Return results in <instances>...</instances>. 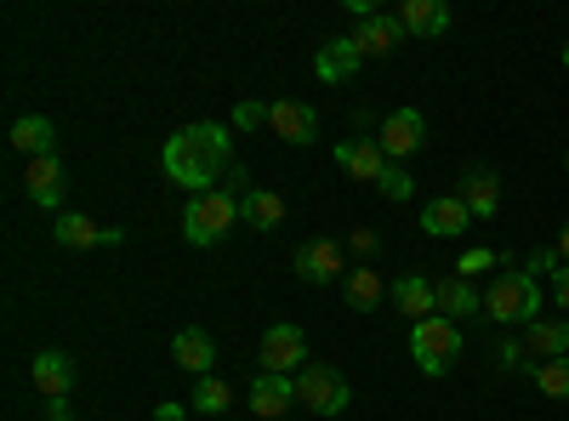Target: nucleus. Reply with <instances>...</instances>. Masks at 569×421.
Wrapping results in <instances>:
<instances>
[{"label":"nucleus","instance_id":"obj_1","mask_svg":"<svg viewBox=\"0 0 569 421\" xmlns=\"http://www.w3.org/2000/svg\"><path fill=\"white\" fill-rule=\"evenodd\" d=\"M160 166H166V177L177 182V189H188V194H211V189H217V177H228L240 160H233L228 126L194 120V126H182V131L166 137Z\"/></svg>","mask_w":569,"mask_h":421},{"label":"nucleus","instance_id":"obj_2","mask_svg":"<svg viewBox=\"0 0 569 421\" xmlns=\"http://www.w3.org/2000/svg\"><path fill=\"white\" fill-rule=\"evenodd\" d=\"M240 222V194L233 189H211V194H194L182 211V240L211 251L217 240H228V228Z\"/></svg>","mask_w":569,"mask_h":421},{"label":"nucleus","instance_id":"obj_3","mask_svg":"<svg viewBox=\"0 0 569 421\" xmlns=\"http://www.w3.org/2000/svg\"><path fill=\"white\" fill-rule=\"evenodd\" d=\"M541 302H547V291H541V279H530V273H501L496 285L485 291V313H490V324H536L541 319Z\"/></svg>","mask_w":569,"mask_h":421},{"label":"nucleus","instance_id":"obj_4","mask_svg":"<svg viewBox=\"0 0 569 421\" xmlns=\"http://www.w3.org/2000/svg\"><path fill=\"white\" fill-rule=\"evenodd\" d=\"M461 353V331H456V319H421L410 324V359L421 364V377H445L450 359Z\"/></svg>","mask_w":569,"mask_h":421},{"label":"nucleus","instance_id":"obj_5","mask_svg":"<svg viewBox=\"0 0 569 421\" xmlns=\"http://www.w3.org/2000/svg\"><path fill=\"white\" fill-rule=\"evenodd\" d=\"M257 359H262L268 377H302V370H308V337H302V324L297 319H273L268 331H262Z\"/></svg>","mask_w":569,"mask_h":421},{"label":"nucleus","instance_id":"obj_6","mask_svg":"<svg viewBox=\"0 0 569 421\" xmlns=\"http://www.w3.org/2000/svg\"><path fill=\"white\" fill-rule=\"evenodd\" d=\"M297 399L313 410V415H342L353 404V382L342 377L337 364H308L297 377Z\"/></svg>","mask_w":569,"mask_h":421},{"label":"nucleus","instance_id":"obj_7","mask_svg":"<svg viewBox=\"0 0 569 421\" xmlns=\"http://www.w3.org/2000/svg\"><path fill=\"white\" fill-rule=\"evenodd\" d=\"M297 273L308 279V285H337V279H348V245L342 240H308V245H297Z\"/></svg>","mask_w":569,"mask_h":421},{"label":"nucleus","instance_id":"obj_8","mask_svg":"<svg viewBox=\"0 0 569 421\" xmlns=\"http://www.w3.org/2000/svg\"><path fill=\"white\" fill-rule=\"evenodd\" d=\"M376 143H382L388 166H405V160L427 143V120H421L416 109H393V114L382 120V137H376Z\"/></svg>","mask_w":569,"mask_h":421},{"label":"nucleus","instance_id":"obj_9","mask_svg":"<svg viewBox=\"0 0 569 421\" xmlns=\"http://www.w3.org/2000/svg\"><path fill=\"white\" fill-rule=\"evenodd\" d=\"M268 131L279 137V143L302 149V143H313V131H319V114H313L308 103H297V98H279V103H268Z\"/></svg>","mask_w":569,"mask_h":421},{"label":"nucleus","instance_id":"obj_10","mask_svg":"<svg viewBox=\"0 0 569 421\" xmlns=\"http://www.w3.org/2000/svg\"><path fill=\"white\" fill-rule=\"evenodd\" d=\"M171 364L200 382V377H211V364H217V342L200 331V324H182V331L171 337Z\"/></svg>","mask_w":569,"mask_h":421},{"label":"nucleus","instance_id":"obj_11","mask_svg":"<svg viewBox=\"0 0 569 421\" xmlns=\"http://www.w3.org/2000/svg\"><path fill=\"white\" fill-rule=\"evenodd\" d=\"M23 189H29V200H34V206L58 211V206H63V189H69L63 160H58V154H40V160H29V171H23Z\"/></svg>","mask_w":569,"mask_h":421},{"label":"nucleus","instance_id":"obj_12","mask_svg":"<svg viewBox=\"0 0 569 421\" xmlns=\"http://www.w3.org/2000/svg\"><path fill=\"white\" fill-rule=\"evenodd\" d=\"M29 377H34V393H40V399H69V388H74V359L58 353V348H46V353H34Z\"/></svg>","mask_w":569,"mask_h":421},{"label":"nucleus","instance_id":"obj_13","mask_svg":"<svg viewBox=\"0 0 569 421\" xmlns=\"http://www.w3.org/2000/svg\"><path fill=\"white\" fill-rule=\"evenodd\" d=\"M337 166H342L353 182H382L388 154H382V143H376V137H353V143H337Z\"/></svg>","mask_w":569,"mask_h":421},{"label":"nucleus","instance_id":"obj_14","mask_svg":"<svg viewBox=\"0 0 569 421\" xmlns=\"http://www.w3.org/2000/svg\"><path fill=\"white\" fill-rule=\"evenodd\" d=\"M472 222V211L461 206V194H439L421 206V233H433V240H461Z\"/></svg>","mask_w":569,"mask_h":421},{"label":"nucleus","instance_id":"obj_15","mask_svg":"<svg viewBox=\"0 0 569 421\" xmlns=\"http://www.w3.org/2000/svg\"><path fill=\"white\" fill-rule=\"evenodd\" d=\"M393 308L421 324V319H439V297H433V279L427 273H399V285H393Z\"/></svg>","mask_w":569,"mask_h":421},{"label":"nucleus","instance_id":"obj_16","mask_svg":"<svg viewBox=\"0 0 569 421\" xmlns=\"http://www.w3.org/2000/svg\"><path fill=\"white\" fill-rule=\"evenodd\" d=\"M450 23H456V18H450L445 0H399V29L416 34V40H433V34H445Z\"/></svg>","mask_w":569,"mask_h":421},{"label":"nucleus","instance_id":"obj_17","mask_svg":"<svg viewBox=\"0 0 569 421\" xmlns=\"http://www.w3.org/2000/svg\"><path fill=\"white\" fill-rule=\"evenodd\" d=\"M399 40H405L399 12H376V18H365L359 34H353V46L365 52V63H370V58H393V52H399Z\"/></svg>","mask_w":569,"mask_h":421},{"label":"nucleus","instance_id":"obj_18","mask_svg":"<svg viewBox=\"0 0 569 421\" xmlns=\"http://www.w3.org/2000/svg\"><path fill=\"white\" fill-rule=\"evenodd\" d=\"M359 63H365V52L353 46V34H342V40H325V46H319L313 74H319L325 86H337V80H353V74H359Z\"/></svg>","mask_w":569,"mask_h":421},{"label":"nucleus","instance_id":"obj_19","mask_svg":"<svg viewBox=\"0 0 569 421\" xmlns=\"http://www.w3.org/2000/svg\"><path fill=\"white\" fill-rule=\"evenodd\" d=\"M291 404H297V377H268V370H257V382H251V410H257L262 421H279Z\"/></svg>","mask_w":569,"mask_h":421},{"label":"nucleus","instance_id":"obj_20","mask_svg":"<svg viewBox=\"0 0 569 421\" xmlns=\"http://www.w3.org/2000/svg\"><path fill=\"white\" fill-rule=\"evenodd\" d=\"M461 206L472 211V222H479V217H496L501 211V177L496 171H485V166H472L467 177H461Z\"/></svg>","mask_w":569,"mask_h":421},{"label":"nucleus","instance_id":"obj_21","mask_svg":"<svg viewBox=\"0 0 569 421\" xmlns=\"http://www.w3.org/2000/svg\"><path fill=\"white\" fill-rule=\"evenodd\" d=\"M7 143H12L23 160L58 154V126L46 120V114H23V120H12V137H7Z\"/></svg>","mask_w":569,"mask_h":421},{"label":"nucleus","instance_id":"obj_22","mask_svg":"<svg viewBox=\"0 0 569 421\" xmlns=\"http://www.w3.org/2000/svg\"><path fill=\"white\" fill-rule=\"evenodd\" d=\"M433 297H439V313H445V319H472V313H485V297L472 291V279H461V273L433 279Z\"/></svg>","mask_w":569,"mask_h":421},{"label":"nucleus","instance_id":"obj_23","mask_svg":"<svg viewBox=\"0 0 569 421\" xmlns=\"http://www.w3.org/2000/svg\"><path fill=\"white\" fill-rule=\"evenodd\" d=\"M240 222L273 233V228H284V200H279L273 189H262V182H251V189L240 194Z\"/></svg>","mask_w":569,"mask_h":421},{"label":"nucleus","instance_id":"obj_24","mask_svg":"<svg viewBox=\"0 0 569 421\" xmlns=\"http://www.w3.org/2000/svg\"><path fill=\"white\" fill-rule=\"evenodd\" d=\"M342 297H348L353 313H376V308H382V297H388V285H382V273H376L370 262H359V268H348V279H342Z\"/></svg>","mask_w":569,"mask_h":421},{"label":"nucleus","instance_id":"obj_25","mask_svg":"<svg viewBox=\"0 0 569 421\" xmlns=\"http://www.w3.org/2000/svg\"><path fill=\"white\" fill-rule=\"evenodd\" d=\"M525 348H530V359H563L569 353V319H536V324H525Z\"/></svg>","mask_w":569,"mask_h":421},{"label":"nucleus","instance_id":"obj_26","mask_svg":"<svg viewBox=\"0 0 569 421\" xmlns=\"http://www.w3.org/2000/svg\"><path fill=\"white\" fill-rule=\"evenodd\" d=\"M52 240H58L63 251H91V245H103V228L91 222V217H74V211H63V217L52 222Z\"/></svg>","mask_w":569,"mask_h":421},{"label":"nucleus","instance_id":"obj_27","mask_svg":"<svg viewBox=\"0 0 569 421\" xmlns=\"http://www.w3.org/2000/svg\"><path fill=\"white\" fill-rule=\"evenodd\" d=\"M536 393H541V399H569V353L536 364Z\"/></svg>","mask_w":569,"mask_h":421},{"label":"nucleus","instance_id":"obj_28","mask_svg":"<svg viewBox=\"0 0 569 421\" xmlns=\"http://www.w3.org/2000/svg\"><path fill=\"white\" fill-rule=\"evenodd\" d=\"M228 404H233V393H228V382H222V377H200V382H194V410L222 415Z\"/></svg>","mask_w":569,"mask_h":421},{"label":"nucleus","instance_id":"obj_29","mask_svg":"<svg viewBox=\"0 0 569 421\" xmlns=\"http://www.w3.org/2000/svg\"><path fill=\"white\" fill-rule=\"evenodd\" d=\"M376 189H382V200H399V206H405V200L416 194V177H410L405 166H388V171H382V182H376Z\"/></svg>","mask_w":569,"mask_h":421},{"label":"nucleus","instance_id":"obj_30","mask_svg":"<svg viewBox=\"0 0 569 421\" xmlns=\"http://www.w3.org/2000/svg\"><path fill=\"white\" fill-rule=\"evenodd\" d=\"M342 245H348V251H353L359 262H370L376 251H382V240H376V228H353V233H348V240H342Z\"/></svg>","mask_w":569,"mask_h":421},{"label":"nucleus","instance_id":"obj_31","mask_svg":"<svg viewBox=\"0 0 569 421\" xmlns=\"http://www.w3.org/2000/svg\"><path fill=\"white\" fill-rule=\"evenodd\" d=\"M490 262H496V251H485V245H479V251H461V262H456V273H461V279H472V273H485Z\"/></svg>","mask_w":569,"mask_h":421},{"label":"nucleus","instance_id":"obj_32","mask_svg":"<svg viewBox=\"0 0 569 421\" xmlns=\"http://www.w3.org/2000/svg\"><path fill=\"white\" fill-rule=\"evenodd\" d=\"M268 120V109L262 103H240V109H233V126H240V131H257Z\"/></svg>","mask_w":569,"mask_h":421},{"label":"nucleus","instance_id":"obj_33","mask_svg":"<svg viewBox=\"0 0 569 421\" xmlns=\"http://www.w3.org/2000/svg\"><path fill=\"white\" fill-rule=\"evenodd\" d=\"M558 268H563V262H558V251H536V257L525 262V273H530V279H536V273H558Z\"/></svg>","mask_w":569,"mask_h":421},{"label":"nucleus","instance_id":"obj_34","mask_svg":"<svg viewBox=\"0 0 569 421\" xmlns=\"http://www.w3.org/2000/svg\"><path fill=\"white\" fill-rule=\"evenodd\" d=\"M525 353H530V348H525V342H507V348H501V353H496V359H501V364H507V370H530V364H525Z\"/></svg>","mask_w":569,"mask_h":421},{"label":"nucleus","instance_id":"obj_35","mask_svg":"<svg viewBox=\"0 0 569 421\" xmlns=\"http://www.w3.org/2000/svg\"><path fill=\"white\" fill-rule=\"evenodd\" d=\"M552 297H558V308L569 313V262H563V268L552 273Z\"/></svg>","mask_w":569,"mask_h":421},{"label":"nucleus","instance_id":"obj_36","mask_svg":"<svg viewBox=\"0 0 569 421\" xmlns=\"http://www.w3.org/2000/svg\"><path fill=\"white\" fill-rule=\"evenodd\" d=\"M46 421H74L69 399H46Z\"/></svg>","mask_w":569,"mask_h":421},{"label":"nucleus","instance_id":"obj_37","mask_svg":"<svg viewBox=\"0 0 569 421\" xmlns=\"http://www.w3.org/2000/svg\"><path fill=\"white\" fill-rule=\"evenodd\" d=\"M182 415H188V410H182L177 399H166V404H154V421H182Z\"/></svg>","mask_w":569,"mask_h":421},{"label":"nucleus","instance_id":"obj_38","mask_svg":"<svg viewBox=\"0 0 569 421\" xmlns=\"http://www.w3.org/2000/svg\"><path fill=\"white\" fill-rule=\"evenodd\" d=\"M552 251H558V262H569V222L558 228V245H552Z\"/></svg>","mask_w":569,"mask_h":421},{"label":"nucleus","instance_id":"obj_39","mask_svg":"<svg viewBox=\"0 0 569 421\" xmlns=\"http://www.w3.org/2000/svg\"><path fill=\"white\" fill-rule=\"evenodd\" d=\"M563 69H569V40H563Z\"/></svg>","mask_w":569,"mask_h":421},{"label":"nucleus","instance_id":"obj_40","mask_svg":"<svg viewBox=\"0 0 569 421\" xmlns=\"http://www.w3.org/2000/svg\"><path fill=\"white\" fill-rule=\"evenodd\" d=\"M563 171H569V149H563Z\"/></svg>","mask_w":569,"mask_h":421}]
</instances>
